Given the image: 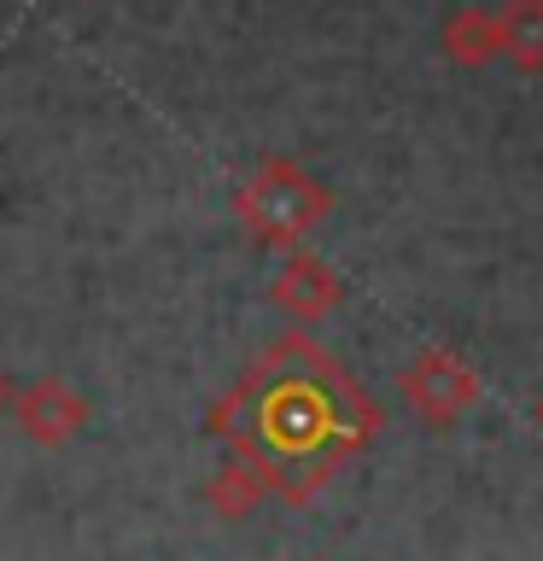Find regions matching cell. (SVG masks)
I'll use <instances>...</instances> for the list:
<instances>
[{"label":"cell","mask_w":543,"mask_h":561,"mask_svg":"<svg viewBox=\"0 0 543 561\" xmlns=\"http://www.w3.org/2000/svg\"><path fill=\"white\" fill-rule=\"evenodd\" d=\"M12 403H18V386H12V375H7V368H0V421L12 415Z\"/></svg>","instance_id":"8"},{"label":"cell","mask_w":543,"mask_h":561,"mask_svg":"<svg viewBox=\"0 0 543 561\" xmlns=\"http://www.w3.org/2000/svg\"><path fill=\"white\" fill-rule=\"evenodd\" d=\"M538 427H543V398H538Z\"/></svg>","instance_id":"9"},{"label":"cell","mask_w":543,"mask_h":561,"mask_svg":"<svg viewBox=\"0 0 543 561\" xmlns=\"http://www.w3.org/2000/svg\"><path fill=\"white\" fill-rule=\"evenodd\" d=\"M438 47H444L450 65L462 70H480L490 59H502V35H497V12L485 7H455L444 18V30H438Z\"/></svg>","instance_id":"5"},{"label":"cell","mask_w":543,"mask_h":561,"mask_svg":"<svg viewBox=\"0 0 543 561\" xmlns=\"http://www.w3.org/2000/svg\"><path fill=\"white\" fill-rule=\"evenodd\" d=\"M269 298L292 316V322H327V316L339 310L345 287H339V275H333L322 257L292 252V257L275 270V280H269Z\"/></svg>","instance_id":"4"},{"label":"cell","mask_w":543,"mask_h":561,"mask_svg":"<svg viewBox=\"0 0 543 561\" xmlns=\"http://www.w3.org/2000/svg\"><path fill=\"white\" fill-rule=\"evenodd\" d=\"M12 415H18V433H24L30 445L59 450V445H70V438L88 427V398L65 375H42V380L18 386Z\"/></svg>","instance_id":"3"},{"label":"cell","mask_w":543,"mask_h":561,"mask_svg":"<svg viewBox=\"0 0 543 561\" xmlns=\"http://www.w3.org/2000/svg\"><path fill=\"white\" fill-rule=\"evenodd\" d=\"M310 561H327V556H310Z\"/></svg>","instance_id":"10"},{"label":"cell","mask_w":543,"mask_h":561,"mask_svg":"<svg viewBox=\"0 0 543 561\" xmlns=\"http://www.w3.org/2000/svg\"><path fill=\"white\" fill-rule=\"evenodd\" d=\"M497 35H502V59H515V70L538 77L543 70V0H508L497 12Z\"/></svg>","instance_id":"7"},{"label":"cell","mask_w":543,"mask_h":561,"mask_svg":"<svg viewBox=\"0 0 543 561\" xmlns=\"http://www.w3.org/2000/svg\"><path fill=\"white\" fill-rule=\"evenodd\" d=\"M397 392L409 403V415L420 427H455L473 403H480V368L450 345H427L403 363Z\"/></svg>","instance_id":"2"},{"label":"cell","mask_w":543,"mask_h":561,"mask_svg":"<svg viewBox=\"0 0 543 561\" xmlns=\"http://www.w3.org/2000/svg\"><path fill=\"white\" fill-rule=\"evenodd\" d=\"M234 217L245 222V234H257L263 245H298L327 217V187L315 182L304 164H292V158H269V164H257L240 182Z\"/></svg>","instance_id":"1"},{"label":"cell","mask_w":543,"mask_h":561,"mask_svg":"<svg viewBox=\"0 0 543 561\" xmlns=\"http://www.w3.org/2000/svg\"><path fill=\"white\" fill-rule=\"evenodd\" d=\"M205 497H210V508H217L222 520H245L263 497H269L257 456H234L228 468H217V473H210V485H205Z\"/></svg>","instance_id":"6"}]
</instances>
